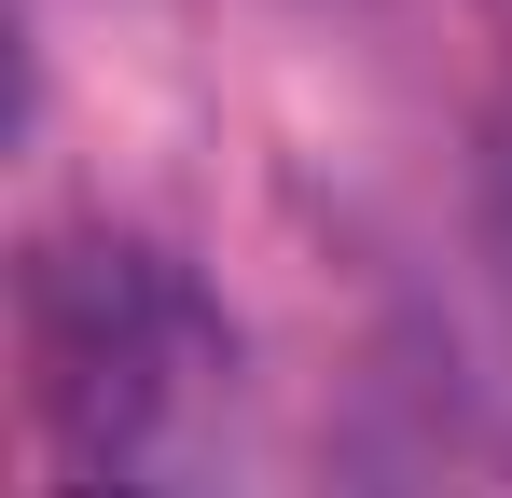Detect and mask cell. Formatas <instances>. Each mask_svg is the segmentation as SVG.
I'll return each instance as SVG.
<instances>
[{
	"mask_svg": "<svg viewBox=\"0 0 512 498\" xmlns=\"http://www.w3.org/2000/svg\"><path fill=\"white\" fill-rule=\"evenodd\" d=\"M56 498H139V485H125V471H84V485H56Z\"/></svg>",
	"mask_w": 512,
	"mask_h": 498,
	"instance_id": "cell-1",
	"label": "cell"
},
{
	"mask_svg": "<svg viewBox=\"0 0 512 498\" xmlns=\"http://www.w3.org/2000/svg\"><path fill=\"white\" fill-rule=\"evenodd\" d=\"M499 236H512V153H499Z\"/></svg>",
	"mask_w": 512,
	"mask_h": 498,
	"instance_id": "cell-2",
	"label": "cell"
}]
</instances>
